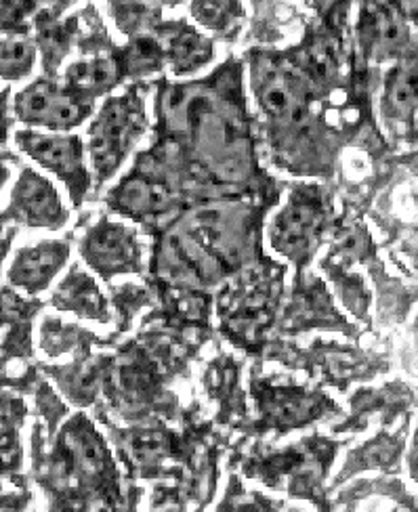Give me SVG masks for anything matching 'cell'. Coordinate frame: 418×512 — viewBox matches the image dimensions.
I'll return each instance as SVG.
<instances>
[{"label": "cell", "instance_id": "6da1fadb", "mask_svg": "<svg viewBox=\"0 0 418 512\" xmlns=\"http://www.w3.org/2000/svg\"><path fill=\"white\" fill-rule=\"evenodd\" d=\"M55 460V479L61 494L78 498L76 512H112L118 500V489L112 479V456L106 441L85 418H72L59 437Z\"/></svg>", "mask_w": 418, "mask_h": 512}, {"label": "cell", "instance_id": "7a4b0ae2", "mask_svg": "<svg viewBox=\"0 0 418 512\" xmlns=\"http://www.w3.org/2000/svg\"><path fill=\"white\" fill-rule=\"evenodd\" d=\"M143 128L141 103L135 95L118 97L103 105L91 128V156L101 179H108Z\"/></svg>", "mask_w": 418, "mask_h": 512}, {"label": "cell", "instance_id": "3957f363", "mask_svg": "<svg viewBox=\"0 0 418 512\" xmlns=\"http://www.w3.org/2000/svg\"><path fill=\"white\" fill-rule=\"evenodd\" d=\"M265 424L278 431H290L311 420L324 416L328 401L320 393H311L299 387H271L263 384L255 391Z\"/></svg>", "mask_w": 418, "mask_h": 512}, {"label": "cell", "instance_id": "277c9868", "mask_svg": "<svg viewBox=\"0 0 418 512\" xmlns=\"http://www.w3.org/2000/svg\"><path fill=\"white\" fill-rule=\"evenodd\" d=\"M17 141L26 149V154L36 158L38 164H43L45 168L53 170L59 179H64L76 200L82 198L89 177L85 166H82V145L78 139L22 133Z\"/></svg>", "mask_w": 418, "mask_h": 512}, {"label": "cell", "instance_id": "5b68a950", "mask_svg": "<svg viewBox=\"0 0 418 512\" xmlns=\"http://www.w3.org/2000/svg\"><path fill=\"white\" fill-rule=\"evenodd\" d=\"M15 112L24 122L49 128H70L85 120L87 105L57 89L51 82H36L15 101Z\"/></svg>", "mask_w": 418, "mask_h": 512}, {"label": "cell", "instance_id": "8992f818", "mask_svg": "<svg viewBox=\"0 0 418 512\" xmlns=\"http://www.w3.org/2000/svg\"><path fill=\"white\" fill-rule=\"evenodd\" d=\"M11 210L17 219L38 227H57L66 221L64 206H61L55 189L32 170H26L24 177L13 189Z\"/></svg>", "mask_w": 418, "mask_h": 512}, {"label": "cell", "instance_id": "52a82bcc", "mask_svg": "<svg viewBox=\"0 0 418 512\" xmlns=\"http://www.w3.org/2000/svg\"><path fill=\"white\" fill-rule=\"evenodd\" d=\"M322 221V208L316 196H295L274 225V244L284 254L303 256Z\"/></svg>", "mask_w": 418, "mask_h": 512}, {"label": "cell", "instance_id": "ba28073f", "mask_svg": "<svg viewBox=\"0 0 418 512\" xmlns=\"http://www.w3.org/2000/svg\"><path fill=\"white\" fill-rule=\"evenodd\" d=\"M85 254L89 263L103 275L137 271L139 267L135 240L120 225L106 223L97 227L85 244Z\"/></svg>", "mask_w": 418, "mask_h": 512}, {"label": "cell", "instance_id": "9c48e42d", "mask_svg": "<svg viewBox=\"0 0 418 512\" xmlns=\"http://www.w3.org/2000/svg\"><path fill=\"white\" fill-rule=\"evenodd\" d=\"M360 34L372 57L389 59L406 45L408 26L393 5H370L362 13Z\"/></svg>", "mask_w": 418, "mask_h": 512}, {"label": "cell", "instance_id": "30bf717a", "mask_svg": "<svg viewBox=\"0 0 418 512\" xmlns=\"http://www.w3.org/2000/svg\"><path fill=\"white\" fill-rule=\"evenodd\" d=\"M66 259L68 246L61 242H49L22 250L17 254V259L9 271L11 282L34 294L51 282V277L66 263Z\"/></svg>", "mask_w": 418, "mask_h": 512}, {"label": "cell", "instance_id": "8fae6325", "mask_svg": "<svg viewBox=\"0 0 418 512\" xmlns=\"http://www.w3.org/2000/svg\"><path fill=\"white\" fill-rule=\"evenodd\" d=\"M55 305L59 309L74 311L82 317L99 319V322H106V301H103L101 292L91 282V277L85 273H72L68 280L61 284L55 296Z\"/></svg>", "mask_w": 418, "mask_h": 512}, {"label": "cell", "instance_id": "7c38bea8", "mask_svg": "<svg viewBox=\"0 0 418 512\" xmlns=\"http://www.w3.org/2000/svg\"><path fill=\"white\" fill-rule=\"evenodd\" d=\"M387 103L400 116H408L418 108V53L391 72L387 80Z\"/></svg>", "mask_w": 418, "mask_h": 512}, {"label": "cell", "instance_id": "4fadbf2b", "mask_svg": "<svg viewBox=\"0 0 418 512\" xmlns=\"http://www.w3.org/2000/svg\"><path fill=\"white\" fill-rule=\"evenodd\" d=\"M257 95L267 114L278 116V118H284V116L299 118L301 108L295 95H292L290 84L282 72L267 68L263 76H259Z\"/></svg>", "mask_w": 418, "mask_h": 512}, {"label": "cell", "instance_id": "5bb4252c", "mask_svg": "<svg viewBox=\"0 0 418 512\" xmlns=\"http://www.w3.org/2000/svg\"><path fill=\"white\" fill-rule=\"evenodd\" d=\"M166 200H169L166 189L145 179L127 181L116 191V204L122 210L133 212V215H150V212H158L166 204Z\"/></svg>", "mask_w": 418, "mask_h": 512}, {"label": "cell", "instance_id": "9a60e30c", "mask_svg": "<svg viewBox=\"0 0 418 512\" xmlns=\"http://www.w3.org/2000/svg\"><path fill=\"white\" fill-rule=\"evenodd\" d=\"M68 80L78 93L95 95L110 89L116 80V63L110 59H93L76 63L68 70Z\"/></svg>", "mask_w": 418, "mask_h": 512}, {"label": "cell", "instance_id": "2e32d148", "mask_svg": "<svg viewBox=\"0 0 418 512\" xmlns=\"http://www.w3.org/2000/svg\"><path fill=\"white\" fill-rule=\"evenodd\" d=\"M169 57L175 63L177 72H187L202 66L211 57V45L192 30H181L171 38Z\"/></svg>", "mask_w": 418, "mask_h": 512}, {"label": "cell", "instance_id": "e0dca14e", "mask_svg": "<svg viewBox=\"0 0 418 512\" xmlns=\"http://www.w3.org/2000/svg\"><path fill=\"white\" fill-rule=\"evenodd\" d=\"M284 502L274 500V498H265L263 494L257 492H244L242 485L234 481V485H229L225 498L217 506L215 512H282Z\"/></svg>", "mask_w": 418, "mask_h": 512}, {"label": "cell", "instance_id": "ac0fdd59", "mask_svg": "<svg viewBox=\"0 0 418 512\" xmlns=\"http://www.w3.org/2000/svg\"><path fill=\"white\" fill-rule=\"evenodd\" d=\"M34 63V47L24 36L5 38L3 42V74L7 78L24 76Z\"/></svg>", "mask_w": 418, "mask_h": 512}, {"label": "cell", "instance_id": "d6986e66", "mask_svg": "<svg viewBox=\"0 0 418 512\" xmlns=\"http://www.w3.org/2000/svg\"><path fill=\"white\" fill-rule=\"evenodd\" d=\"M171 452V437L160 431H143L131 437V454L137 464H156Z\"/></svg>", "mask_w": 418, "mask_h": 512}, {"label": "cell", "instance_id": "ffe728a7", "mask_svg": "<svg viewBox=\"0 0 418 512\" xmlns=\"http://www.w3.org/2000/svg\"><path fill=\"white\" fill-rule=\"evenodd\" d=\"M234 5L229 3H198L194 5V15L204 24L206 28H225L229 24V19L234 15Z\"/></svg>", "mask_w": 418, "mask_h": 512}, {"label": "cell", "instance_id": "44dd1931", "mask_svg": "<svg viewBox=\"0 0 418 512\" xmlns=\"http://www.w3.org/2000/svg\"><path fill=\"white\" fill-rule=\"evenodd\" d=\"M160 49L156 47L154 40H137L135 45L129 49V68L131 70H152L160 63Z\"/></svg>", "mask_w": 418, "mask_h": 512}, {"label": "cell", "instance_id": "7402d4cb", "mask_svg": "<svg viewBox=\"0 0 418 512\" xmlns=\"http://www.w3.org/2000/svg\"><path fill=\"white\" fill-rule=\"evenodd\" d=\"M40 40H43V49H45V57H47L45 63L49 61L51 66L55 68L59 57L64 55V51H66V40H68L66 30L59 28V26H49L43 32V36H40Z\"/></svg>", "mask_w": 418, "mask_h": 512}, {"label": "cell", "instance_id": "603a6c76", "mask_svg": "<svg viewBox=\"0 0 418 512\" xmlns=\"http://www.w3.org/2000/svg\"><path fill=\"white\" fill-rule=\"evenodd\" d=\"M408 462H410V477L418 485V429H416V435H414V445H412Z\"/></svg>", "mask_w": 418, "mask_h": 512}, {"label": "cell", "instance_id": "cb8c5ba5", "mask_svg": "<svg viewBox=\"0 0 418 512\" xmlns=\"http://www.w3.org/2000/svg\"><path fill=\"white\" fill-rule=\"evenodd\" d=\"M318 510H320V512H330V510H328V504H318Z\"/></svg>", "mask_w": 418, "mask_h": 512}, {"label": "cell", "instance_id": "d4e9b609", "mask_svg": "<svg viewBox=\"0 0 418 512\" xmlns=\"http://www.w3.org/2000/svg\"><path fill=\"white\" fill-rule=\"evenodd\" d=\"M288 512H309V510H303V508H290Z\"/></svg>", "mask_w": 418, "mask_h": 512}]
</instances>
